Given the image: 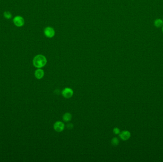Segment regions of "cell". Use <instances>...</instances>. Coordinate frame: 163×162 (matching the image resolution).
Wrapping results in <instances>:
<instances>
[{
	"mask_svg": "<svg viewBox=\"0 0 163 162\" xmlns=\"http://www.w3.org/2000/svg\"><path fill=\"white\" fill-rule=\"evenodd\" d=\"M119 140L117 137H114L111 140V144L114 146H116L119 144Z\"/></svg>",
	"mask_w": 163,
	"mask_h": 162,
	"instance_id": "cell-10",
	"label": "cell"
},
{
	"mask_svg": "<svg viewBox=\"0 0 163 162\" xmlns=\"http://www.w3.org/2000/svg\"><path fill=\"white\" fill-rule=\"evenodd\" d=\"M64 124L61 121H57L54 124V128L56 132H61L64 129Z\"/></svg>",
	"mask_w": 163,
	"mask_h": 162,
	"instance_id": "cell-4",
	"label": "cell"
},
{
	"mask_svg": "<svg viewBox=\"0 0 163 162\" xmlns=\"http://www.w3.org/2000/svg\"><path fill=\"white\" fill-rule=\"evenodd\" d=\"M154 26L156 28H159L162 27L163 25V21L161 19H156L154 23Z\"/></svg>",
	"mask_w": 163,
	"mask_h": 162,
	"instance_id": "cell-8",
	"label": "cell"
},
{
	"mask_svg": "<svg viewBox=\"0 0 163 162\" xmlns=\"http://www.w3.org/2000/svg\"><path fill=\"white\" fill-rule=\"evenodd\" d=\"M47 62L46 57L41 54L36 55L33 59V65L37 68H41L45 66Z\"/></svg>",
	"mask_w": 163,
	"mask_h": 162,
	"instance_id": "cell-1",
	"label": "cell"
},
{
	"mask_svg": "<svg viewBox=\"0 0 163 162\" xmlns=\"http://www.w3.org/2000/svg\"><path fill=\"white\" fill-rule=\"evenodd\" d=\"M62 94L64 98L66 99H69L73 96L74 94V91L71 88H66L63 90Z\"/></svg>",
	"mask_w": 163,
	"mask_h": 162,
	"instance_id": "cell-3",
	"label": "cell"
},
{
	"mask_svg": "<svg viewBox=\"0 0 163 162\" xmlns=\"http://www.w3.org/2000/svg\"><path fill=\"white\" fill-rule=\"evenodd\" d=\"M13 23L17 27H22L24 24V20L22 17L20 16H16L13 19Z\"/></svg>",
	"mask_w": 163,
	"mask_h": 162,
	"instance_id": "cell-5",
	"label": "cell"
},
{
	"mask_svg": "<svg viewBox=\"0 0 163 162\" xmlns=\"http://www.w3.org/2000/svg\"><path fill=\"white\" fill-rule=\"evenodd\" d=\"M162 33H163V25L162 27Z\"/></svg>",
	"mask_w": 163,
	"mask_h": 162,
	"instance_id": "cell-14",
	"label": "cell"
},
{
	"mask_svg": "<svg viewBox=\"0 0 163 162\" xmlns=\"http://www.w3.org/2000/svg\"><path fill=\"white\" fill-rule=\"evenodd\" d=\"M44 71L41 69H38L36 70L34 73L36 78L39 79H42L44 76Z\"/></svg>",
	"mask_w": 163,
	"mask_h": 162,
	"instance_id": "cell-7",
	"label": "cell"
},
{
	"mask_svg": "<svg viewBox=\"0 0 163 162\" xmlns=\"http://www.w3.org/2000/svg\"><path fill=\"white\" fill-rule=\"evenodd\" d=\"M113 132H114V133L115 134H120V129H119L118 128H117V127H115L113 129Z\"/></svg>",
	"mask_w": 163,
	"mask_h": 162,
	"instance_id": "cell-12",
	"label": "cell"
},
{
	"mask_svg": "<svg viewBox=\"0 0 163 162\" xmlns=\"http://www.w3.org/2000/svg\"><path fill=\"white\" fill-rule=\"evenodd\" d=\"M119 137L120 138L124 141H126L129 139L131 137V133L129 131L127 130L123 131L120 132L119 134Z\"/></svg>",
	"mask_w": 163,
	"mask_h": 162,
	"instance_id": "cell-6",
	"label": "cell"
},
{
	"mask_svg": "<svg viewBox=\"0 0 163 162\" xmlns=\"http://www.w3.org/2000/svg\"><path fill=\"white\" fill-rule=\"evenodd\" d=\"M3 15H4V16L5 17V18L6 19H10L12 17V14L9 12H5L4 13Z\"/></svg>",
	"mask_w": 163,
	"mask_h": 162,
	"instance_id": "cell-11",
	"label": "cell"
},
{
	"mask_svg": "<svg viewBox=\"0 0 163 162\" xmlns=\"http://www.w3.org/2000/svg\"><path fill=\"white\" fill-rule=\"evenodd\" d=\"M162 20H163V19H162Z\"/></svg>",
	"mask_w": 163,
	"mask_h": 162,
	"instance_id": "cell-15",
	"label": "cell"
},
{
	"mask_svg": "<svg viewBox=\"0 0 163 162\" xmlns=\"http://www.w3.org/2000/svg\"><path fill=\"white\" fill-rule=\"evenodd\" d=\"M44 33L47 38H52L54 36L55 33L54 28L51 27H47L44 30Z\"/></svg>",
	"mask_w": 163,
	"mask_h": 162,
	"instance_id": "cell-2",
	"label": "cell"
},
{
	"mask_svg": "<svg viewBox=\"0 0 163 162\" xmlns=\"http://www.w3.org/2000/svg\"><path fill=\"white\" fill-rule=\"evenodd\" d=\"M72 118V115L69 113H65L63 116V120L66 122L70 121L71 120Z\"/></svg>",
	"mask_w": 163,
	"mask_h": 162,
	"instance_id": "cell-9",
	"label": "cell"
},
{
	"mask_svg": "<svg viewBox=\"0 0 163 162\" xmlns=\"http://www.w3.org/2000/svg\"><path fill=\"white\" fill-rule=\"evenodd\" d=\"M74 127V125L72 124V123H70L67 125V127L68 129H71L73 128V127Z\"/></svg>",
	"mask_w": 163,
	"mask_h": 162,
	"instance_id": "cell-13",
	"label": "cell"
}]
</instances>
